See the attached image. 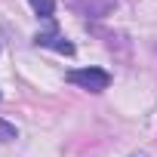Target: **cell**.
Instances as JSON below:
<instances>
[{
	"label": "cell",
	"mask_w": 157,
	"mask_h": 157,
	"mask_svg": "<svg viewBox=\"0 0 157 157\" xmlns=\"http://www.w3.org/2000/svg\"><path fill=\"white\" fill-rule=\"evenodd\" d=\"M31 6H34V13L40 19H52V10H56L52 0H31Z\"/></svg>",
	"instance_id": "3"
},
{
	"label": "cell",
	"mask_w": 157,
	"mask_h": 157,
	"mask_svg": "<svg viewBox=\"0 0 157 157\" xmlns=\"http://www.w3.org/2000/svg\"><path fill=\"white\" fill-rule=\"evenodd\" d=\"M34 43H37V46H49V49H56V52H62V56H74V43H71V40H65V37H59L56 31L37 34V37H34Z\"/></svg>",
	"instance_id": "2"
},
{
	"label": "cell",
	"mask_w": 157,
	"mask_h": 157,
	"mask_svg": "<svg viewBox=\"0 0 157 157\" xmlns=\"http://www.w3.org/2000/svg\"><path fill=\"white\" fill-rule=\"evenodd\" d=\"M19 136V129L10 123V120H0V142H13Z\"/></svg>",
	"instance_id": "4"
},
{
	"label": "cell",
	"mask_w": 157,
	"mask_h": 157,
	"mask_svg": "<svg viewBox=\"0 0 157 157\" xmlns=\"http://www.w3.org/2000/svg\"><path fill=\"white\" fill-rule=\"evenodd\" d=\"M68 80L77 83L80 90L102 93V90H108V83H111V74L102 71V68H77V71H68Z\"/></svg>",
	"instance_id": "1"
}]
</instances>
